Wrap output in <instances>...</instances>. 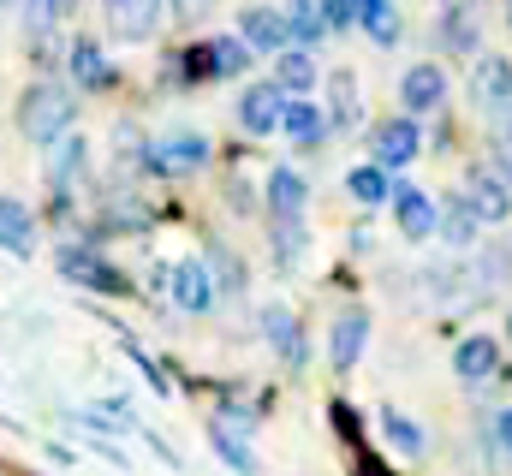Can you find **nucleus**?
<instances>
[{
	"label": "nucleus",
	"instance_id": "4",
	"mask_svg": "<svg viewBox=\"0 0 512 476\" xmlns=\"http://www.w3.org/2000/svg\"><path fill=\"white\" fill-rule=\"evenodd\" d=\"M465 203L477 209V221H483V227L512 221V185L495 173V167H471V173H465Z\"/></svg>",
	"mask_w": 512,
	"mask_h": 476
},
{
	"label": "nucleus",
	"instance_id": "34",
	"mask_svg": "<svg viewBox=\"0 0 512 476\" xmlns=\"http://www.w3.org/2000/svg\"><path fill=\"white\" fill-rule=\"evenodd\" d=\"M179 72H185V84H215V66H209V42L185 48V54H179Z\"/></svg>",
	"mask_w": 512,
	"mask_h": 476
},
{
	"label": "nucleus",
	"instance_id": "19",
	"mask_svg": "<svg viewBox=\"0 0 512 476\" xmlns=\"http://www.w3.org/2000/svg\"><path fill=\"white\" fill-rule=\"evenodd\" d=\"M358 119H364L358 78H352V72H334V78H328V131H358Z\"/></svg>",
	"mask_w": 512,
	"mask_h": 476
},
{
	"label": "nucleus",
	"instance_id": "29",
	"mask_svg": "<svg viewBox=\"0 0 512 476\" xmlns=\"http://www.w3.org/2000/svg\"><path fill=\"white\" fill-rule=\"evenodd\" d=\"M209 66H215V78H245V66H251L245 36H215L209 42Z\"/></svg>",
	"mask_w": 512,
	"mask_h": 476
},
{
	"label": "nucleus",
	"instance_id": "36",
	"mask_svg": "<svg viewBox=\"0 0 512 476\" xmlns=\"http://www.w3.org/2000/svg\"><path fill=\"white\" fill-rule=\"evenodd\" d=\"M328 417H334V429H340V435H346V441L358 447V435H364V423H358V411H352L346 399H334V405H328Z\"/></svg>",
	"mask_w": 512,
	"mask_h": 476
},
{
	"label": "nucleus",
	"instance_id": "2",
	"mask_svg": "<svg viewBox=\"0 0 512 476\" xmlns=\"http://www.w3.org/2000/svg\"><path fill=\"white\" fill-rule=\"evenodd\" d=\"M137 167H143V179H185V173L209 167V137L191 131V125H173L155 143H143V161Z\"/></svg>",
	"mask_w": 512,
	"mask_h": 476
},
{
	"label": "nucleus",
	"instance_id": "43",
	"mask_svg": "<svg viewBox=\"0 0 512 476\" xmlns=\"http://www.w3.org/2000/svg\"><path fill=\"white\" fill-rule=\"evenodd\" d=\"M507 12H512V0H507Z\"/></svg>",
	"mask_w": 512,
	"mask_h": 476
},
{
	"label": "nucleus",
	"instance_id": "18",
	"mask_svg": "<svg viewBox=\"0 0 512 476\" xmlns=\"http://www.w3.org/2000/svg\"><path fill=\"white\" fill-rule=\"evenodd\" d=\"M477 42H483L477 12H471L465 0H447V12H441V48H447V54H477Z\"/></svg>",
	"mask_w": 512,
	"mask_h": 476
},
{
	"label": "nucleus",
	"instance_id": "35",
	"mask_svg": "<svg viewBox=\"0 0 512 476\" xmlns=\"http://www.w3.org/2000/svg\"><path fill=\"white\" fill-rule=\"evenodd\" d=\"M66 6H72V0H24V24H30V30H48V24H60Z\"/></svg>",
	"mask_w": 512,
	"mask_h": 476
},
{
	"label": "nucleus",
	"instance_id": "10",
	"mask_svg": "<svg viewBox=\"0 0 512 476\" xmlns=\"http://www.w3.org/2000/svg\"><path fill=\"white\" fill-rule=\"evenodd\" d=\"M399 102H405V114H429V108H441V102H447V72H441L435 60H417V66L399 78Z\"/></svg>",
	"mask_w": 512,
	"mask_h": 476
},
{
	"label": "nucleus",
	"instance_id": "15",
	"mask_svg": "<svg viewBox=\"0 0 512 476\" xmlns=\"http://www.w3.org/2000/svg\"><path fill=\"white\" fill-rule=\"evenodd\" d=\"M239 36H245V48H262V54H280V48H286V12H274V6H262V0H251V6L239 12Z\"/></svg>",
	"mask_w": 512,
	"mask_h": 476
},
{
	"label": "nucleus",
	"instance_id": "12",
	"mask_svg": "<svg viewBox=\"0 0 512 476\" xmlns=\"http://www.w3.org/2000/svg\"><path fill=\"white\" fill-rule=\"evenodd\" d=\"M393 221H399V233L411 238V244H423V238H435L441 209H435L423 191H411V185H393Z\"/></svg>",
	"mask_w": 512,
	"mask_h": 476
},
{
	"label": "nucleus",
	"instance_id": "28",
	"mask_svg": "<svg viewBox=\"0 0 512 476\" xmlns=\"http://www.w3.org/2000/svg\"><path fill=\"white\" fill-rule=\"evenodd\" d=\"M346 191H352L358 203H370V209H376V203L393 197V173L376 167V161H370V167H352V173H346Z\"/></svg>",
	"mask_w": 512,
	"mask_h": 476
},
{
	"label": "nucleus",
	"instance_id": "9",
	"mask_svg": "<svg viewBox=\"0 0 512 476\" xmlns=\"http://www.w3.org/2000/svg\"><path fill=\"white\" fill-rule=\"evenodd\" d=\"M280 114H286V90H280L274 78H262V84H251V90L239 96V125H245L251 137L280 131Z\"/></svg>",
	"mask_w": 512,
	"mask_h": 476
},
{
	"label": "nucleus",
	"instance_id": "22",
	"mask_svg": "<svg viewBox=\"0 0 512 476\" xmlns=\"http://www.w3.org/2000/svg\"><path fill=\"white\" fill-rule=\"evenodd\" d=\"M280 131H286L292 143L316 149V143L328 137V114H322V108H310V102H298V96H286V114H280Z\"/></svg>",
	"mask_w": 512,
	"mask_h": 476
},
{
	"label": "nucleus",
	"instance_id": "20",
	"mask_svg": "<svg viewBox=\"0 0 512 476\" xmlns=\"http://www.w3.org/2000/svg\"><path fill=\"white\" fill-rule=\"evenodd\" d=\"M435 233L447 238L453 250H471V244H477V233H483V221H477V209L465 203V191H453V197H447V209H441Z\"/></svg>",
	"mask_w": 512,
	"mask_h": 476
},
{
	"label": "nucleus",
	"instance_id": "38",
	"mask_svg": "<svg viewBox=\"0 0 512 476\" xmlns=\"http://www.w3.org/2000/svg\"><path fill=\"white\" fill-rule=\"evenodd\" d=\"M489 435H495V447H501V453H512V405L489 417Z\"/></svg>",
	"mask_w": 512,
	"mask_h": 476
},
{
	"label": "nucleus",
	"instance_id": "1",
	"mask_svg": "<svg viewBox=\"0 0 512 476\" xmlns=\"http://www.w3.org/2000/svg\"><path fill=\"white\" fill-rule=\"evenodd\" d=\"M72 125H78V96H72L66 84L42 78V84H30V90L18 96V131H24L36 149H54L60 137H72Z\"/></svg>",
	"mask_w": 512,
	"mask_h": 476
},
{
	"label": "nucleus",
	"instance_id": "31",
	"mask_svg": "<svg viewBox=\"0 0 512 476\" xmlns=\"http://www.w3.org/2000/svg\"><path fill=\"white\" fill-rule=\"evenodd\" d=\"M298 256H304V215L274 221V262H280V274H292V268H298Z\"/></svg>",
	"mask_w": 512,
	"mask_h": 476
},
{
	"label": "nucleus",
	"instance_id": "39",
	"mask_svg": "<svg viewBox=\"0 0 512 476\" xmlns=\"http://www.w3.org/2000/svg\"><path fill=\"white\" fill-rule=\"evenodd\" d=\"M215 6H221V0H173V12H179L185 24H191V18H209Z\"/></svg>",
	"mask_w": 512,
	"mask_h": 476
},
{
	"label": "nucleus",
	"instance_id": "26",
	"mask_svg": "<svg viewBox=\"0 0 512 476\" xmlns=\"http://www.w3.org/2000/svg\"><path fill=\"white\" fill-rule=\"evenodd\" d=\"M209 447L221 453V465H227V471L256 476V453H251V441H245V435H233L227 423H209Z\"/></svg>",
	"mask_w": 512,
	"mask_h": 476
},
{
	"label": "nucleus",
	"instance_id": "5",
	"mask_svg": "<svg viewBox=\"0 0 512 476\" xmlns=\"http://www.w3.org/2000/svg\"><path fill=\"white\" fill-rule=\"evenodd\" d=\"M167 292H173V304L185 316H209L215 310V274H209V262H173L167 268Z\"/></svg>",
	"mask_w": 512,
	"mask_h": 476
},
{
	"label": "nucleus",
	"instance_id": "7",
	"mask_svg": "<svg viewBox=\"0 0 512 476\" xmlns=\"http://www.w3.org/2000/svg\"><path fill=\"white\" fill-rule=\"evenodd\" d=\"M161 12H167L161 0H102V18L120 42H149L161 30Z\"/></svg>",
	"mask_w": 512,
	"mask_h": 476
},
{
	"label": "nucleus",
	"instance_id": "33",
	"mask_svg": "<svg viewBox=\"0 0 512 476\" xmlns=\"http://www.w3.org/2000/svg\"><path fill=\"white\" fill-rule=\"evenodd\" d=\"M209 262H215L209 274H221V280H215V292H245V280H251V274H245V262H239L227 244H209Z\"/></svg>",
	"mask_w": 512,
	"mask_h": 476
},
{
	"label": "nucleus",
	"instance_id": "17",
	"mask_svg": "<svg viewBox=\"0 0 512 476\" xmlns=\"http://www.w3.org/2000/svg\"><path fill=\"white\" fill-rule=\"evenodd\" d=\"M54 149H60V155H54V167H48V191H54V203L66 209L72 191H78V179H84V155H90V149H84V137H60Z\"/></svg>",
	"mask_w": 512,
	"mask_h": 476
},
{
	"label": "nucleus",
	"instance_id": "8",
	"mask_svg": "<svg viewBox=\"0 0 512 476\" xmlns=\"http://www.w3.org/2000/svg\"><path fill=\"white\" fill-rule=\"evenodd\" d=\"M417 149H423L417 119H382V125L370 131V155H376V167H405V161H417Z\"/></svg>",
	"mask_w": 512,
	"mask_h": 476
},
{
	"label": "nucleus",
	"instance_id": "23",
	"mask_svg": "<svg viewBox=\"0 0 512 476\" xmlns=\"http://www.w3.org/2000/svg\"><path fill=\"white\" fill-rule=\"evenodd\" d=\"M72 78H78L84 90H108V84H114V66H108V54L96 48V36H78V42H72Z\"/></svg>",
	"mask_w": 512,
	"mask_h": 476
},
{
	"label": "nucleus",
	"instance_id": "14",
	"mask_svg": "<svg viewBox=\"0 0 512 476\" xmlns=\"http://www.w3.org/2000/svg\"><path fill=\"white\" fill-rule=\"evenodd\" d=\"M262 203H268V221H292V215H304V203H310L304 173H298V167H274V173H268Z\"/></svg>",
	"mask_w": 512,
	"mask_h": 476
},
{
	"label": "nucleus",
	"instance_id": "40",
	"mask_svg": "<svg viewBox=\"0 0 512 476\" xmlns=\"http://www.w3.org/2000/svg\"><path fill=\"white\" fill-rule=\"evenodd\" d=\"M352 476H393V471H387L382 459H358V465H352Z\"/></svg>",
	"mask_w": 512,
	"mask_h": 476
},
{
	"label": "nucleus",
	"instance_id": "3",
	"mask_svg": "<svg viewBox=\"0 0 512 476\" xmlns=\"http://www.w3.org/2000/svg\"><path fill=\"white\" fill-rule=\"evenodd\" d=\"M60 274L72 286H90V292H108V298H126L131 280L96 250V244H60Z\"/></svg>",
	"mask_w": 512,
	"mask_h": 476
},
{
	"label": "nucleus",
	"instance_id": "11",
	"mask_svg": "<svg viewBox=\"0 0 512 476\" xmlns=\"http://www.w3.org/2000/svg\"><path fill=\"white\" fill-rule=\"evenodd\" d=\"M471 102L477 108H507L512 102V60L507 54H477V72H471Z\"/></svg>",
	"mask_w": 512,
	"mask_h": 476
},
{
	"label": "nucleus",
	"instance_id": "44",
	"mask_svg": "<svg viewBox=\"0 0 512 476\" xmlns=\"http://www.w3.org/2000/svg\"><path fill=\"white\" fill-rule=\"evenodd\" d=\"M507 334H512V322H507Z\"/></svg>",
	"mask_w": 512,
	"mask_h": 476
},
{
	"label": "nucleus",
	"instance_id": "13",
	"mask_svg": "<svg viewBox=\"0 0 512 476\" xmlns=\"http://www.w3.org/2000/svg\"><path fill=\"white\" fill-rule=\"evenodd\" d=\"M262 334H268V346H274V352H280V363H286V369H304V328H298V316H292V310H286V304H268V310H262Z\"/></svg>",
	"mask_w": 512,
	"mask_h": 476
},
{
	"label": "nucleus",
	"instance_id": "27",
	"mask_svg": "<svg viewBox=\"0 0 512 476\" xmlns=\"http://www.w3.org/2000/svg\"><path fill=\"white\" fill-rule=\"evenodd\" d=\"M352 6H358V24L370 30L376 48H393V42H399V12H393V0H352Z\"/></svg>",
	"mask_w": 512,
	"mask_h": 476
},
{
	"label": "nucleus",
	"instance_id": "32",
	"mask_svg": "<svg viewBox=\"0 0 512 476\" xmlns=\"http://www.w3.org/2000/svg\"><path fill=\"white\" fill-rule=\"evenodd\" d=\"M489 155H495V173L512 185V102L495 108V125H489Z\"/></svg>",
	"mask_w": 512,
	"mask_h": 476
},
{
	"label": "nucleus",
	"instance_id": "25",
	"mask_svg": "<svg viewBox=\"0 0 512 476\" xmlns=\"http://www.w3.org/2000/svg\"><path fill=\"white\" fill-rule=\"evenodd\" d=\"M274 84H280L286 96H304V90L316 84V60H310V48H280V66H274Z\"/></svg>",
	"mask_w": 512,
	"mask_h": 476
},
{
	"label": "nucleus",
	"instance_id": "30",
	"mask_svg": "<svg viewBox=\"0 0 512 476\" xmlns=\"http://www.w3.org/2000/svg\"><path fill=\"white\" fill-rule=\"evenodd\" d=\"M382 435L405 453V459H423V447H429V441H423V429H417L405 411H382Z\"/></svg>",
	"mask_w": 512,
	"mask_h": 476
},
{
	"label": "nucleus",
	"instance_id": "42",
	"mask_svg": "<svg viewBox=\"0 0 512 476\" xmlns=\"http://www.w3.org/2000/svg\"><path fill=\"white\" fill-rule=\"evenodd\" d=\"M507 24H512V12H507Z\"/></svg>",
	"mask_w": 512,
	"mask_h": 476
},
{
	"label": "nucleus",
	"instance_id": "21",
	"mask_svg": "<svg viewBox=\"0 0 512 476\" xmlns=\"http://www.w3.org/2000/svg\"><path fill=\"white\" fill-rule=\"evenodd\" d=\"M0 250H12V256L36 250V215L18 197H0Z\"/></svg>",
	"mask_w": 512,
	"mask_h": 476
},
{
	"label": "nucleus",
	"instance_id": "37",
	"mask_svg": "<svg viewBox=\"0 0 512 476\" xmlns=\"http://www.w3.org/2000/svg\"><path fill=\"white\" fill-rule=\"evenodd\" d=\"M316 12L328 18V30H346V24L358 18V6H352V0H316Z\"/></svg>",
	"mask_w": 512,
	"mask_h": 476
},
{
	"label": "nucleus",
	"instance_id": "41",
	"mask_svg": "<svg viewBox=\"0 0 512 476\" xmlns=\"http://www.w3.org/2000/svg\"><path fill=\"white\" fill-rule=\"evenodd\" d=\"M0 6H24V0H0Z\"/></svg>",
	"mask_w": 512,
	"mask_h": 476
},
{
	"label": "nucleus",
	"instance_id": "24",
	"mask_svg": "<svg viewBox=\"0 0 512 476\" xmlns=\"http://www.w3.org/2000/svg\"><path fill=\"white\" fill-rule=\"evenodd\" d=\"M328 36V18L316 12V0H286V42L292 48H316Z\"/></svg>",
	"mask_w": 512,
	"mask_h": 476
},
{
	"label": "nucleus",
	"instance_id": "6",
	"mask_svg": "<svg viewBox=\"0 0 512 476\" xmlns=\"http://www.w3.org/2000/svg\"><path fill=\"white\" fill-rule=\"evenodd\" d=\"M364 346H370V310H340L334 328H328V363H334V375H352Z\"/></svg>",
	"mask_w": 512,
	"mask_h": 476
},
{
	"label": "nucleus",
	"instance_id": "16",
	"mask_svg": "<svg viewBox=\"0 0 512 476\" xmlns=\"http://www.w3.org/2000/svg\"><path fill=\"white\" fill-rule=\"evenodd\" d=\"M495 369H501V346H495L489 334H471V340H459V352H453V375H459L465 387H483V381H495Z\"/></svg>",
	"mask_w": 512,
	"mask_h": 476
}]
</instances>
